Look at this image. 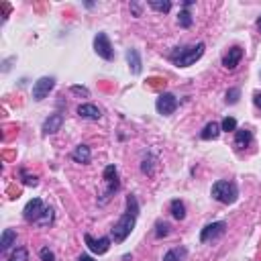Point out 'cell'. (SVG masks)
<instances>
[{
    "mask_svg": "<svg viewBox=\"0 0 261 261\" xmlns=\"http://www.w3.org/2000/svg\"><path fill=\"white\" fill-rule=\"evenodd\" d=\"M137 216H139V202L133 194L126 196V210L124 214L112 224L110 229V237L114 239V243H122L130 233H133L135 224H137Z\"/></svg>",
    "mask_w": 261,
    "mask_h": 261,
    "instance_id": "6da1fadb",
    "label": "cell"
},
{
    "mask_svg": "<svg viewBox=\"0 0 261 261\" xmlns=\"http://www.w3.org/2000/svg\"><path fill=\"white\" fill-rule=\"evenodd\" d=\"M204 49H206L204 43H196V45H188V47H176L170 53V59L178 68H190L192 63H196L204 55Z\"/></svg>",
    "mask_w": 261,
    "mask_h": 261,
    "instance_id": "7a4b0ae2",
    "label": "cell"
},
{
    "mask_svg": "<svg viewBox=\"0 0 261 261\" xmlns=\"http://www.w3.org/2000/svg\"><path fill=\"white\" fill-rule=\"evenodd\" d=\"M212 198L220 204H235L237 198H239V188L235 182H229V180H218L212 184V190H210Z\"/></svg>",
    "mask_w": 261,
    "mask_h": 261,
    "instance_id": "3957f363",
    "label": "cell"
},
{
    "mask_svg": "<svg viewBox=\"0 0 261 261\" xmlns=\"http://www.w3.org/2000/svg\"><path fill=\"white\" fill-rule=\"evenodd\" d=\"M102 180H104V194H102V200H100V204H104V202H108V198L118 190V172H116V168L114 166H106L104 168V174H102Z\"/></svg>",
    "mask_w": 261,
    "mask_h": 261,
    "instance_id": "277c9868",
    "label": "cell"
},
{
    "mask_svg": "<svg viewBox=\"0 0 261 261\" xmlns=\"http://www.w3.org/2000/svg\"><path fill=\"white\" fill-rule=\"evenodd\" d=\"M94 51L104 61H112L114 59V49H112V43H110V39H108L106 33H98L94 37Z\"/></svg>",
    "mask_w": 261,
    "mask_h": 261,
    "instance_id": "5b68a950",
    "label": "cell"
},
{
    "mask_svg": "<svg viewBox=\"0 0 261 261\" xmlns=\"http://www.w3.org/2000/svg\"><path fill=\"white\" fill-rule=\"evenodd\" d=\"M55 88V78L53 76H43V78H39L35 84H33V98L37 100V102H41V100H45L47 96H49V92Z\"/></svg>",
    "mask_w": 261,
    "mask_h": 261,
    "instance_id": "8992f818",
    "label": "cell"
},
{
    "mask_svg": "<svg viewBox=\"0 0 261 261\" xmlns=\"http://www.w3.org/2000/svg\"><path fill=\"white\" fill-rule=\"evenodd\" d=\"M178 104H180V102H178V98H176L172 92H164V94H159L157 100H155V108H157V112L164 114V116L174 114L176 108H178Z\"/></svg>",
    "mask_w": 261,
    "mask_h": 261,
    "instance_id": "52a82bcc",
    "label": "cell"
},
{
    "mask_svg": "<svg viewBox=\"0 0 261 261\" xmlns=\"http://www.w3.org/2000/svg\"><path fill=\"white\" fill-rule=\"evenodd\" d=\"M224 233H226V222L216 220V222H210V224H206V226L202 229L200 241H202V243H208V241H214V239L222 237Z\"/></svg>",
    "mask_w": 261,
    "mask_h": 261,
    "instance_id": "ba28073f",
    "label": "cell"
},
{
    "mask_svg": "<svg viewBox=\"0 0 261 261\" xmlns=\"http://www.w3.org/2000/svg\"><path fill=\"white\" fill-rule=\"evenodd\" d=\"M43 210H45V206H43L41 198H33V200L27 202V206H25V210H23V216H25L27 222H37V220L41 218Z\"/></svg>",
    "mask_w": 261,
    "mask_h": 261,
    "instance_id": "9c48e42d",
    "label": "cell"
},
{
    "mask_svg": "<svg viewBox=\"0 0 261 261\" xmlns=\"http://www.w3.org/2000/svg\"><path fill=\"white\" fill-rule=\"evenodd\" d=\"M84 241L88 245V249L96 255H104L108 249H110V239L108 237H100V239H94L92 235H84Z\"/></svg>",
    "mask_w": 261,
    "mask_h": 261,
    "instance_id": "30bf717a",
    "label": "cell"
},
{
    "mask_svg": "<svg viewBox=\"0 0 261 261\" xmlns=\"http://www.w3.org/2000/svg\"><path fill=\"white\" fill-rule=\"evenodd\" d=\"M241 59H243V47L233 45V47L222 55V66H224L226 70H235V68L241 63Z\"/></svg>",
    "mask_w": 261,
    "mask_h": 261,
    "instance_id": "8fae6325",
    "label": "cell"
},
{
    "mask_svg": "<svg viewBox=\"0 0 261 261\" xmlns=\"http://www.w3.org/2000/svg\"><path fill=\"white\" fill-rule=\"evenodd\" d=\"M61 124H63V114L59 112L49 114V118H45L43 122V135H55L57 130H61Z\"/></svg>",
    "mask_w": 261,
    "mask_h": 261,
    "instance_id": "7c38bea8",
    "label": "cell"
},
{
    "mask_svg": "<svg viewBox=\"0 0 261 261\" xmlns=\"http://www.w3.org/2000/svg\"><path fill=\"white\" fill-rule=\"evenodd\" d=\"M82 118H88V120H100L102 118V112H100V108L96 106V104H80L78 106V110H76Z\"/></svg>",
    "mask_w": 261,
    "mask_h": 261,
    "instance_id": "4fadbf2b",
    "label": "cell"
},
{
    "mask_svg": "<svg viewBox=\"0 0 261 261\" xmlns=\"http://www.w3.org/2000/svg\"><path fill=\"white\" fill-rule=\"evenodd\" d=\"M253 143V133L249 128H237L235 130V147L237 149H245Z\"/></svg>",
    "mask_w": 261,
    "mask_h": 261,
    "instance_id": "5bb4252c",
    "label": "cell"
},
{
    "mask_svg": "<svg viewBox=\"0 0 261 261\" xmlns=\"http://www.w3.org/2000/svg\"><path fill=\"white\" fill-rule=\"evenodd\" d=\"M72 159H74L76 164H82V166L90 164V159H92V151H90V147H88V145H78V147H74V151H72Z\"/></svg>",
    "mask_w": 261,
    "mask_h": 261,
    "instance_id": "9a60e30c",
    "label": "cell"
},
{
    "mask_svg": "<svg viewBox=\"0 0 261 261\" xmlns=\"http://www.w3.org/2000/svg\"><path fill=\"white\" fill-rule=\"evenodd\" d=\"M126 63H128L130 72H133L135 76H139V74H141L143 63H141V55H139V51H137V49H128V51H126Z\"/></svg>",
    "mask_w": 261,
    "mask_h": 261,
    "instance_id": "2e32d148",
    "label": "cell"
},
{
    "mask_svg": "<svg viewBox=\"0 0 261 261\" xmlns=\"http://www.w3.org/2000/svg\"><path fill=\"white\" fill-rule=\"evenodd\" d=\"M222 133L220 130V124L218 122H208L204 128H202V133H200V137L204 139V141H214V139H218V135Z\"/></svg>",
    "mask_w": 261,
    "mask_h": 261,
    "instance_id": "e0dca14e",
    "label": "cell"
},
{
    "mask_svg": "<svg viewBox=\"0 0 261 261\" xmlns=\"http://www.w3.org/2000/svg\"><path fill=\"white\" fill-rule=\"evenodd\" d=\"M17 241V231H13V229H5V233H3V241H0V251L3 253H7L11 247H13V243Z\"/></svg>",
    "mask_w": 261,
    "mask_h": 261,
    "instance_id": "ac0fdd59",
    "label": "cell"
},
{
    "mask_svg": "<svg viewBox=\"0 0 261 261\" xmlns=\"http://www.w3.org/2000/svg\"><path fill=\"white\" fill-rule=\"evenodd\" d=\"M170 212H172V216L176 218V220H184L186 218V206H184V202L182 200H172L170 202Z\"/></svg>",
    "mask_w": 261,
    "mask_h": 261,
    "instance_id": "d6986e66",
    "label": "cell"
},
{
    "mask_svg": "<svg viewBox=\"0 0 261 261\" xmlns=\"http://www.w3.org/2000/svg\"><path fill=\"white\" fill-rule=\"evenodd\" d=\"M186 255H188V251H186L184 247H174V249H170V251L164 255V261H182Z\"/></svg>",
    "mask_w": 261,
    "mask_h": 261,
    "instance_id": "ffe728a7",
    "label": "cell"
},
{
    "mask_svg": "<svg viewBox=\"0 0 261 261\" xmlns=\"http://www.w3.org/2000/svg\"><path fill=\"white\" fill-rule=\"evenodd\" d=\"M155 164H157L155 155L147 153V157H143V164H141V172H143L145 176H153V172H155Z\"/></svg>",
    "mask_w": 261,
    "mask_h": 261,
    "instance_id": "44dd1931",
    "label": "cell"
},
{
    "mask_svg": "<svg viewBox=\"0 0 261 261\" xmlns=\"http://www.w3.org/2000/svg\"><path fill=\"white\" fill-rule=\"evenodd\" d=\"M149 7L153 11H157V13H164V15L172 11V3H170V0H149Z\"/></svg>",
    "mask_w": 261,
    "mask_h": 261,
    "instance_id": "7402d4cb",
    "label": "cell"
},
{
    "mask_svg": "<svg viewBox=\"0 0 261 261\" xmlns=\"http://www.w3.org/2000/svg\"><path fill=\"white\" fill-rule=\"evenodd\" d=\"M7 261H29V251H27L25 247H17V249L9 255Z\"/></svg>",
    "mask_w": 261,
    "mask_h": 261,
    "instance_id": "603a6c76",
    "label": "cell"
},
{
    "mask_svg": "<svg viewBox=\"0 0 261 261\" xmlns=\"http://www.w3.org/2000/svg\"><path fill=\"white\" fill-rule=\"evenodd\" d=\"M51 222H53V208H51V206H45L41 218H39L35 224H39V226H49Z\"/></svg>",
    "mask_w": 261,
    "mask_h": 261,
    "instance_id": "cb8c5ba5",
    "label": "cell"
},
{
    "mask_svg": "<svg viewBox=\"0 0 261 261\" xmlns=\"http://www.w3.org/2000/svg\"><path fill=\"white\" fill-rule=\"evenodd\" d=\"M220 130H224V133H235V130H237V120L233 116H226L220 122Z\"/></svg>",
    "mask_w": 261,
    "mask_h": 261,
    "instance_id": "d4e9b609",
    "label": "cell"
},
{
    "mask_svg": "<svg viewBox=\"0 0 261 261\" xmlns=\"http://www.w3.org/2000/svg\"><path fill=\"white\" fill-rule=\"evenodd\" d=\"M178 23H180V27H184V29H190L192 27V15L184 9V11H180V15H178Z\"/></svg>",
    "mask_w": 261,
    "mask_h": 261,
    "instance_id": "484cf974",
    "label": "cell"
},
{
    "mask_svg": "<svg viewBox=\"0 0 261 261\" xmlns=\"http://www.w3.org/2000/svg\"><path fill=\"white\" fill-rule=\"evenodd\" d=\"M239 98H241V90L239 88H231V90H226V104H237L239 102Z\"/></svg>",
    "mask_w": 261,
    "mask_h": 261,
    "instance_id": "4316f807",
    "label": "cell"
},
{
    "mask_svg": "<svg viewBox=\"0 0 261 261\" xmlns=\"http://www.w3.org/2000/svg\"><path fill=\"white\" fill-rule=\"evenodd\" d=\"M168 235H170V224L159 220L155 224V239H161V237H168Z\"/></svg>",
    "mask_w": 261,
    "mask_h": 261,
    "instance_id": "83f0119b",
    "label": "cell"
},
{
    "mask_svg": "<svg viewBox=\"0 0 261 261\" xmlns=\"http://www.w3.org/2000/svg\"><path fill=\"white\" fill-rule=\"evenodd\" d=\"M21 178H23V184H25V186H37V184H39V180H37L35 176H29L25 170H21Z\"/></svg>",
    "mask_w": 261,
    "mask_h": 261,
    "instance_id": "f1b7e54d",
    "label": "cell"
},
{
    "mask_svg": "<svg viewBox=\"0 0 261 261\" xmlns=\"http://www.w3.org/2000/svg\"><path fill=\"white\" fill-rule=\"evenodd\" d=\"M39 257H41V261H55V253H53L49 247H43V249L39 251Z\"/></svg>",
    "mask_w": 261,
    "mask_h": 261,
    "instance_id": "f546056e",
    "label": "cell"
},
{
    "mask_svg": "<svg viewBox=\"0 0 261 261\" xmlns=\"http://www.w3.org/2000/svg\"><path fill=\"white\" fill-rule=\"evenodd\" d=\"M72 92H74V94H80V96H86V98L90 96V90L84 88V86H72Z\"/></svg>",
    "mask_w": 261,
    "mask_h": 261,
    "instance_id": "4dcf8cb0",
    "label": "cell"
},
{
    "mask_svg": "<svg viewBox=\"0 0 261 261\" xmlns=\"http://www.w3.org/2000/svg\"><path fill=\"white\" fill-rule=\"evenodd\" d=\"M253 102H255V106L261 110V92H255V94H253Z\"/></svg>",
    "mask_w": 261,
    "mask_h": 261,
    "instance_id": "1f68e13d",
    "label": "cell"
},
{
    "mask_svg": "<svg viewBox=\"0 0 261 261\" xmlns=\"http://www.w3.org/2000/svg\"><path fill=\"white\" fill-rule=\"evenodd\" d=\"M130 11L135 13V17H141V9H139V5H137V3H130Z\"/></svg>",
    "mask_w": 261,
    "mask_h": 261,
    "instance_id": "d6a6232c",
    "label": "cell"
},
{
    "mask_svg": "<svg viewBox=\"0 0 261 261\" xmlns=\"http://www.w3.org/2000/svg\"><path fill=\"white\" fill-rule=\"evenodd\" d=\"M78 261H94V259H92L90 255H80V257H78Z\"/></svg>",
    "mask_w": 261,
    "mask_h": 261,
    "instance_id": "836d02e7",
    "label": "cell"
},
{
    "mask_svg": "<svg viewBox=\"0 0 261 261\" xmlns=\"http://www.w3.org/2000/svg\"><path fill=\"white\" fill-rule=\"evenodd\" d=\"M194 5V0H186V3H184V9H188V7H192Z\"/></svg>",
    "mask_w": 261,
    "mask_h": 261,
    "instance_id": "e575fe53",
    "label": "cell"
},
{
    "mask_svg": "<svg viewBox=\"0 0 261 261\" xmlns=\"http://www.w3.org/2000/svg\"><path fill=\"white\" fill-rule=\"evenodd\" d=\"M257 31H259V33H261V17H259V19H257Z\"/></svg>",
    "mask_w": 261,
    "mask_h": 261,
    "instance_id": "d590c367",
    "label": "cell"
}]
</instances>
